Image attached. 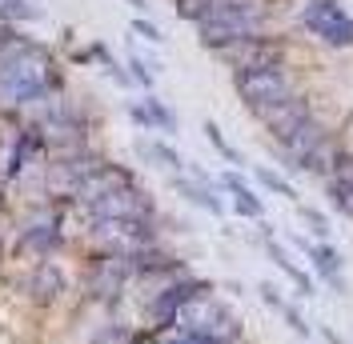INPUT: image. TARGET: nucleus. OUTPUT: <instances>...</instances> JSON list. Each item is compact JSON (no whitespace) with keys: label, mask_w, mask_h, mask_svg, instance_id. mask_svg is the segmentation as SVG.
Wrapping results in <instances>:
<instances>
[{"label":"nucleus","mask_w":353,"mask_h":344,"mask_svg":"<svg viewBox=\"0 0 353 344\" xmlns=\"http://www.w3.org/2000/svg\"><path fill=\"white\" fill-rule=\"evenodd\" d=\"M61 92V72L41 44L12 36L0 44V112H24Z\"/></svg>","instance_id":"obj_1"},{"label":"nucleus","mask_w":353,"mask_h":344,"mask_svg":"<svg viewBox=\"0 0 353 344\" xmlns=\"http://www.w3.org/2000/svg\"><path fill=\"white\" fill-rule=\"evenodd\" d=\"M205 292H213L209 280L181 277L176 284H169L165 292H157L153 301L145 304V312H149V328H153V332H169V328H176L181 312H185V304L197 301V297H205Z\"/></svg>","instance_id":"obj_2"},{"label":"nucleus","mask_w":353,"mask_h":344,"mask_svg":"<svg viewBox=\"0 0 353 344\" xmlns=\"http://www.w3.org/2000/svg\"><path fill=\"white\" fill-rule=\"evenodd\" d=\"M132 280V252H101L85 272L88 301H117Z\"/></svg>","instance_id":"obj_3"},{"label":"nucleus","mask_w":353,"mask_h":344,"mask_svg":"<svg viewBox=\"0 0 353 344\" xmlns=\"http://www.w3.org/2000/svg\"><path fill=\"white\" fill-rule=\"evenodd\" d=\"M237 92H241V100L253 112H261V108H273L289 100L293 96V85H289V76L281 72V65L273 68H245L237 72Z\"/></svg>","instance_id":"obj_4"},{"label":"nucleus","mask_w":353,"mask_h":344,"mask_svg":"<svg viewBox=\"0 0 353 344\" xmlns=\"http://www.w3.org/2000/svg\"><path fill=\"white\" fill-rule=\"evenodd\" d=\"M92 240L105 252H141L157 244L153 220H92Z\"/></svg>","instance_id":"obj_5"},{"label":"nucleus","mask_w":353,"mask_h":344,"mask_svg":"<svg viewBox=\"0 0 353 344\" xmlns=\"http://www.w3.org/2000/svg\"><path fill=\"white\" fill-rule=\"evenodd\" d=\"M81 213L88 220H153V200L137 184H129V189H117L109 196H97V200L81 204Z\"/></svg>","instance_id":"obj_6"},{"label":"nucleus","mask_w":353,"mask_h":344,"mask_svg":"<svg viewBox=\"0 0 353 344\" xmlns=\"http://www.w3.org/2000/svg\"><path fill=\"white\" fill-rule=\"evenodd\" d=\"M301 21L313 36H321L333 48H350L353 44V21L345 17V8L337 0H305Z\"/></svg>","instance_id":"obj_7"},{"label":"nucleus","mask_w":353,"mask_h":344,"mask_svg":"<svg viewBox=\"0 0 353 344\" xmlns=\"http://www.w3.org/2000/svg\"><path fill=\"white\" fill-rule=\"evenodd\" d=\"M61 228H65L61 213H57V208H44V213H37L21 228V244L32 252V257H48V252H57V248H61V240H65Z\"/></svg>","instance_id":"obj_8"},{"label":"nucleus","mask_w":353,"mask_h":344,"mask_svg":"<svg viewBox=\"0 0 353 344\" xmlns=\"http://www.w3.org/2000/svg\"><path fill=\"white\" fill-rule=\"evenodd\" d=\"M221 61H229L237 72H245V68H273L281 65V44L265 41V36H249V41L221 48Z\"/></svg>","instance_id":"obj_9"},{"label":"nucleus","mask_w":353,"mask_h":344,"mask_svg":"<svg viewBox=\"0 0 353 344\" xmlns=\"http://www.w3.org/2000/svg\"><path fill=\"white\" fill-rule=\"evenodd\" d=\"M129 184H137V180H132V172L105 160L92 176H85V180L77 184L72 200H77V204H88V200H97V196H109V193H117V189H129Z\"/></svg>","instance_id":"obj_10"},{"label":"nucleus","mask_w":353,"mask_h":344,"mask_svg":"<svg viewBox=\"0 0 353 344\" xmlns=\"http://www.w3.org/2000/svg\"><path fill=\"white\" fill-rule=\"evenodd\" d=\"M257 116H261V125L273 132V136H277V144H281L289 132L301 129V125L309 120V100H301V96H289V100H281V105L261 108Z\"/></svg>","instance_id":"obj_11"},{"label":"nucleus","mask_w":353,"mask_h":344,"mask_svg":"<svg viewBox=\"0 0 353 344\" xmlns=\"http://www.w3.org/2000/svg\"><path fill=\"white\" fill-rule=\"evenodd\" d=\"M325 140H330V136H325V129L309 116L301 129H293L285 140H281V149H285V156H289V169H305V160L321 149Z\"/></svg>","instance_id":"obj_12"},{"label":"nucleus","mask_w":353,"mask_h":344,"mask_svg":"<svg viewBox=\"0 0 353 344\" xmlns=\"http://www.w3.org/2000/svg\"><path fill=\"white\" fill-rule=\"evenodd\" d=\"M24 288H28V297H32L37 304L61 301V292H65V272H61V264H52V260H41V264L28 272Z\"/></svg>","instance_id":"obj_13"},{"label":"nucleus","mask_w":353,"mask_h":344,"mask_svg":"<svg viewBox=\"0 0 353 344\" xmlns=\"http://www.w3.org/2000/svg\"><path fill=\"white\" fill-rule=\"evenodd\" d=\"M221 184H225V189H229V193H233V208H237V213L241 216H249V220H261V200H257V196L249 193V184H245L241 176H237V172H225V176H221Z\"/></svg>","instance_id":"obj_14"},{"label":"nucleus","mask_w":353,"mask_h":344,"mask_svg":"<svg viewBox=\"0 0 353 344\" xmlns=\"http://www.w3.org/2000/svg\"><path fill=\"white\" fill-rule=\"evenodd\" d=\"M330 196L341 213L353 216V160H341L337 164V172L330 176Z\"/></svg>","instance_id":"obj_15"},{"label":"nucleus","mask_w":353,"mask_h":344,"mask_svg":"<svg viewBox=\"0 0 353 344\" xmlns=\"http://www.w3.org/2000/svg\"><path fill=\"white\" fill-rule=\"evenodd\" d=\"M305 248H309V257H313V264H317V272L341 292L345 284H341V257H337V248L333 244H305Z\"/></svg>","instance_id":"obj_16"},{"label":"nucleus","mask_w":353,"mask_h":344,"mask_svg":"<svg viewBox=\"0 0 353 344\" xmlns=\"http://www.w3.org/2000/svg\"><path fill=\"white\" fill-rule=\"evenodd\" d=\"M173 184H176V193L185 196L189 204H197V208H205V213H213V216L225 213V208H221V200H217L213 193H209L205 184H197V180H181V176H176Z\"/></svg>","instance_id":"obj_17"},{"label":"nucleus","mask_w":353,"mask_h":344,"mask_svg":"<svg viewBox=\"0 0 353 344\" xmlns=\"http://www.w3.org/2000/svg\"><path fill=\"white\" fill-rule=\"evenodd\" d=\"M269 257L277 260V268H281V272H285V277L297 284V292H301V297H313V280H309L305 272L293 264V260H289V252L281 248V244H277V240H269Z\"/></svg>","instance_id":"obj_18"},{"label":"nucleus","mask_w":353,"mask_h":344,"mask_svg":"<svg viewBox=\"0 0 353 344\" xmlns=\"http://www.w3.org/2000/svg\"><path fill=\"white\" fill-rule=\"evenodd\" d=\"M92 344H141V336L129 332L125 324H101V328L92 332Z\"/></svg>","instance_id":"obj_19"},{"label":"nucleus","mask_w":353,"mask_h":344,"mask_svg":"<svg viewBox=\"0 0 353 344\" xmlns=\"http://www.w3.org/2000/svg\"><path fill=\"white\" fill-rule=\"evenodd\" d=\"M141 152H145V156H153V160H161L165 169H173V172L185 169V160L176 156V149H169L165 140H141Z\"/></svg>","instance_id":"obj_20"},{"label":"nucleus","mask_w":353,"mask_h":344,"mask_svg":"<svg viewBox=\"0 0 353 344\" xmlns=\"http://www.w3.org/2000/svg\"><path fill=\"white\" fill-rule=\"evenodd\" d=\"M145 112H149V129H161V132H176V116L169 112V108L161 105L157 96H149L145 100Z\"/></svg>","instance_id":"obj_21"},{"label":"nucleus","mask_w":353,"mask_h":344,"mask_svg":"<svg viewBox=\"0 0 353 344\" xmlns=\"http://www.w3.org/2000/svg\"><path fill=\"white\" fill-rule=\"evenodd\" d=\"M205 136H209V144H213V149H217L221 156L229 160V164H241V152H237L233 144H229V140H225V136H221L217 125H205Z\"/></svg>","instance_id":"obj_22"},{"label":"nucleus","mask_w":353,"mask_h":344,"mask_svg":"<svg viewBox=\"0 0 353 344\" xmlns=\"http://www.w3.org/2000/svg\"><path fill=\"white\" fill-rule=\"evenodd\" d=\"M257 180H261V184L269 189V193H277V196H289V200L297 196V193H293V184H289L285 176H277L273 169H257Z\"/></svg>","instance_id":"obj_23"},{"label":"nucleus","mask_w":353,"mask_h":344,"mask_svg":"<svg viewBox=\"0 0 353 344\" xmlns=\"http://www.w3.org/2000/svg\"><path fill=\"white\" fill-rule=\"evenodd\" d=\"M4 17H17V21H41L44 12L32 0H4Z\"/></svg>","instance_id":"obj_24"},{"label":"nucleus","mask_w":353,"mask_h":344,"mask_svg":"<svg viewBox=\"0 0 353 344\" xmlns=\"http://www.w3.org/2000/svg\"><path fill=\"white\" fill-rule=\"evenodd\" d=\"M281 316H285V324L293 328V332H297V336H309V324L301 321V312H297L293 304H285V308H281Z\"/></svg>","instance_id":"obj_25"},{"label":"nucleus","mask_w":353,"mask_h":344,"mask_svg":"<svg viewBox=\"0 0 353 344\" xmlns=\"http://www.w3.org/2000/svg\"><path fill=\"white\" fill-rule=\"evenodd\" d=\"M301 216H305V224L313 228V233H317V237H330V220H325V216L317 213V208H305Z\"/></svg>","instance_id":"obj_26"},{"label":"nucleus","mask_w":353,"mask_h":344,"mask_svg":"<svg viewBox=\"0 0 353 344\" xmlns=\"http://www.w3.org/2000/svg\"><path fill=\"white\" fill-rule=\"evenodd\" d=\"M132 32H141L145 41H153V44L165 41V36H161V28H157V24H149V21H132Z\"/></svg>","instance_id":"obj_27"},{"label":"nucleus","mask_w":353,"mask_h":344,"mask_svg":"<svg viewBox=\"0 0 353 344\" xmlns=\"http://www.w3.org/2000/svg\"><path fill=\"white\" fill-rule=\"evenodd\" d=\"M129 68H132V76H137V80H141L145 88H153V72L145 68V61H137V56H132V61H129Z\"/></svg>","instance_id":"obj_28"},{"label":"nucleus","mask_w":353,"mask_h":344,"mask_svg":"<svg viewBox=\"0 0 353 344\" xmlns=\"http://www.w3.org/2000/svg\"><path fill=\"white\" fill-rule=\"evenodd\" d=\"M261 301L269 304V308H277V312H281V308H285V301H281V292H277V288H273V284H261Z\"/></svg>","instance_id":"obj_29"},{"label":"nucleus","mask_w":353,"mask_h":344,"mask_svg":"<svg viewBox=\"0 0 353 344\" xmlns=\"http://www.w3.org/2000/svg\"><path fill=\"white\" fill-rule=\"evenodd\" d=\"M125 4H132V8H145V0H125Z\"/></svg>","instance_id":"obj_30"},{"label":"nucleus","mask_w":353,"mask_h":344,"mask_svg":"<svg viewBox=\"0 0 353 344\" xmlns=\"http://www.w3.org/2000/svg\"><path fill=\"white\" fill-rule=\"evenodd\" d=\"M0 21H4V0H0Z\"/></svg>","instance_id":"obj_31"}]
</instances>
